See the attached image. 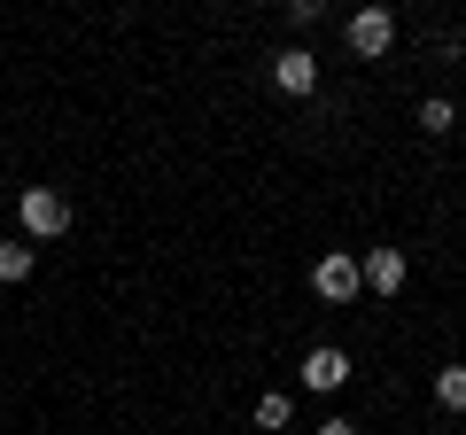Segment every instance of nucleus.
<instances>
[{
  "mask_svg": "<svg viewBox=\"0 0 466 435\" xmlns=\"http://www.w3.org/2000/svg\"><path fill=\"white\" fill-rule=\"evenodd\" d=\"M389 47H397V16H389V8H358V16H350V55L381 63Z\"/></svg>",
  "mask_w": 466,
  "mask_h": 435,
  "instance_id": "20e7f679",
  "label": "nucleus"
},
{
  "mask_svg": "<svg viewBox=\"0 0 466 435\" xmlns=\"http://www.w3.org/2000/svg\"><path fill=\"white\" fill-rule=\"evenodd\" d=\"M358 280H366L373 296H397V288L412 280V265H404V249H366L358 257Z\"/></svg>",
  "mask_w": 466,
  "mask_h": 435,
  "instance_id": "39448f33",
  "label": "nucleus"
},
{
  "mask_svg": "<svg viewBox=\"0 0 466 435\" xmlns=\"http://www.w3.org/2000/svg\"><path fill=\"white\" fill-rule=\"evenodd\" d=\"M272 86H280V94H319V55L311 47H280L272 55Z\"/></svg>",
  "mask_w": 466,
  "mask_h": 435,
  "instance_id": "423d86ee",
  "label": "nucleus"
},
{
  "mask_svg": "<svg viewBox=\"0 0 466 435\" xmlns=\"http://www.w3.org/2000/svg\"><path fill=\"white\" fill-rule=\"evenodd\" d=\"M358 288H366V280H358V257H350V249H327V257L311 265V296H327V303H350Z\"/></svg>",
  "mask_w": 466,
  "mask_h": 435,
  "instance_id": "f03ea898",
  "label": "nucleus"
},
{
  "mask_svg": "<svg viewBox=\"0 0 466 435\" xmlns=\"http://www.w3.org/2000/svg\"><path fill=\"white\" fill-rule=\"evenodd\" d=\"M435 404H443V412H466V366H443V373H435Z\"/></svg>",
  "mask_w": 466,
  "mask_h": 435,
  "instance_id": "0eeeda50",
  "label": "nucleus"
},
{
  "mask_svg": "<svg viewBox=\"0 0 466 435\" xmlns=\"http://www.w3.org/2000/svg\"><path fill=\"white\" fill-rule=\"evenodd\" d=\"M296 381L311 389V397H334V389L350 381V350H334V342H319V350H303V366H296Z\"/></svg>",
  "mask_w": 466,
  "mask_h": 435,
  "instance_id": "7ed1b4c3",
  "label": "nucleus"
},
{
  "mask_svg": "<svg viewBox=\"0 0 466 435\" xmlns=\"http://www.w3.org/2000/svg\"><path fill=\"white\" fill-rule=\"evenodd\" d=\"M451 125H459V117H451V101H420V133H435V140H443Z\"/></svg>",
  "mask_w": 466,
  "mask_h": 435,
  "instance_id": "9d476101",
  "label": "nucleus"
},
{
  "mask_svg": "<svg viewBox=\"0 0 466 435\" xmlns=\"http://www.w3.org/2000/svg\"><path fill=\"white\" fill-rule=\"evenodd\" d=\"M288 420H296V397L265 389V397H257V428H288Z\"/></svg>",
  "mask_w": 466,
  "mask_h": 435,
  "instance_id": "6e6552de",
  "label": "nucleus"
},
{
  "mask_svg": "<svg viewBox=\"0 0 466 435\" xmlns=\"http://www.w3.org/2000/svg\"><path fill=\"white\" fill-rule=\"evenodd\" d=\"M0 280H8V288L32 280V249H24V241H8V249H0Z\"/></svg>",
  "mask_w": 466,
  "mask_h": 435,
  "instance_id": "1a4fd4ad",
  "label": "nucleus"
},
{
  "mask_svg": "<svg viewBox=\"0 0 466 435\" xmlns=\"http://www.w3.org/2000/svg\"><path fill=\"white\" fill-rule=\"evenodd\" d=\"M0 210H8V195H0Z\"/></svg>",
  "mask_w": 466,
  "mask_h": 435,
  "instance_id": "f8f14e48",
  "label": "nucleus"
},
{
  "mask_svg": "<svg viewBox=\"0 0 466 435\" xmlns=\"http://www.w3.org/2000/svg\"><path fill=\"white\" fill-rule=\"evenodd\" d=\"M319 435H358V420H319Z\"/></svg>",
  "mask_w": 466,
  "mask_h": 435,
  "instance_id": "9b49d317",
  "label": "nucleus"
},
{
  "mask_svg": "<svg viewBox=\"0 0 466 435\" xmlns=\"http://www.w3.org/2000/svg\"><path fill=\"white\" fill-rule=\"evenodd\" d=\"M16 218H24V234H39V241H55L70 226V202L55 195V187H24L16 195Z\"/></svg>",
  "mask_w": 466,
  "mask_h": 435,
  "instance_id": "f257e3e1",
  "label": "nucleus"
}]
</instances>
